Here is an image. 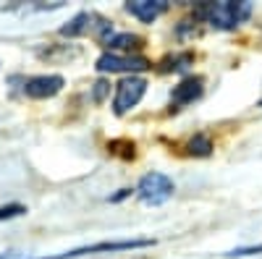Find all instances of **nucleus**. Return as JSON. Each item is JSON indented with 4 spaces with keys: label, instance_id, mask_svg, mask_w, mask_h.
I'll use <instances>...</instances> for the list:
<instances>
[{
    "label": "nucleus",
    "instance_id": "nucleus-1",
    "mask_svg": "<svg viewBox=\"0 0 262 259\" xmlns=\"http://www.w3.org/2000/svg\"><path fill=\"white\" fill-rule=\"evenodd\" d=\"M254 6L249 0H205V3H196L194 6V18L196 21H205L212 29L217 32H231L238 29L244 21L252 16Z\"/></svg>",
    "mask_w": 262,
    "mask_h": 259
},
{
    "label": "nucleus",
    "instance_id": "nucleus-2",
    "mask_svg": "<svg viewBox=\"0 0 262 259\" xmlns=\"http://www.w3.org/2000/svg\"><path fill=\"white\" fill-rule=\"evenodd\" d=\"M134 191H137L139 202H144L149 207H158V204H165L173 194H176V183H173V178L165 176V173L152 170V173H147V176L139 178Z\"/></svg>",
    "mask_w": 262,
    "mask_h": 259
},
{
    "label": "nucleus",
    "instance_id": "nucleus-3",
    "mask_svg": "<svg viewBox=\"0 0 262 259\" xmlns=\"http://www.w3.org/2000/svg\"><path fill=\"white\" fill-rule=\"evenodd\" d=\"M152 68V60L144 55H121V53H102L95 60V71L100 74H126L137 76L139 71Z\"/></svg>",
    "mask_w": 262,
    "mask_h": 259
},
{
    "label": "nucleus",
    "instance_id": "nucleus-4",
    "mask_svg": "<svg viewBox=\"0 0 262 259\" xmlns=\"http://www.w3.org/2000/svg\"><path fill=\"white\" fill-rule=\"evenodd\" d=\"M147 92V79L144 76H123L116 84V95H113V113L126 115L131 107H137Z\"/></svg>",
    "mask_w": 262,
    "mask_h": 259
},
{
    "label": "nucleus",
    "instance_id": "nucleus-5",
    "mask_svg": "<svg viewBox=\"0 0 262 259\" xmlns=\"http://www.w3.org/2000/svg\"><path fill=\"white\" fill-rule=\"evenodd\" d=\"M155 246L152 239H126V241H100V244H90V246H79L71 251H63L55 256H39V259H79V256H90V254H100V251H128V249H147Z\"/></svg>",
    "mask_w": 262,
    "mask_h": 259
},
{
    "label": "nucleus",
    "instance_id": "nucleus-6",
    "mask_svg": "<svg viewBox=\"0 0 262 259\" xmlns=\"http://www.w3.org/2000/svg\"><path fill=\"white\" fill-rule=\"evenodd\" d=\"M66 86V79L60 74H39L21 81V92L29 100H50Z\"/></svg>",
    "mask_w": 262,
    "mask_h": 259
},
{
    "label": "nucleus",
    "instance_id": "nucleus-7",
    "mask_svg": "<svg viewBox=\"0 0 262 259\" xmlns=\"http://www.w3.org/2000/svg\"><path fill=\"white\" fill-rule=\"evenodd\" d=\"M205 95V79L202 76H184L170 92V113L181 110V107L191 105L194 100H200Z\"/></svg>",
    "mask_w": 262,
    "mask_h": 259
},
{
    "label": "nucleus",
    "instance_id": "nucleus-8",
    "mask_svg": "<svg viewBox=\"0 0 262 259\" xmlns=\"http://www.w3.org/2000/svg\"><path fill=\"white\" fill-rule=\"evenodd\" d=\"M165 11H168L165 0H128L126 3V13L139 18L142 24H152V21L160 18Z\"/></svg>",
    "mask_w": 262,
    "mask_h": 259
},
{
    "label": "nucleus",
    "instance_id": "nucleus-9",
    "mask_svg": "<svg viewBox=\"0 0 262 259\" xmlns=\"http://www.w3.org/2000/svg\"><path fill=\"white\" fill-rule=\"evenodd\" d=\"M102 45L107 48V53H121V55H137V50L144 48V39L134 32H116L111 34Z\"/></svg>",
    "mask_w": 262,
    "mask_h": 259
},
{
    "label": "nucleus",
    "instance_id": "nucleus-10",
    "mask_svg": "<svg viewBox=\"0 0 262 259\" xmlns=\"http://www.w3.org/2000/svg\"><path fill=\"white\" fill-rule=\"evenodd\" d=\"M194 66V50H179V53H170L158 63V71L160 74H184Z\"/></svg>",
    "mask_w": 262,
    "mask_h": 259
},
{
    "label": "nucleus",
    "instance_id": "nucleus-11",
    "mask_svg": "<svg viewBox=\"0 0 262 259\" xmlns=\"http://www.w3.org/2000/svg\"><path fill=\"white\" fill-rule=\"evenodd\" d=\"M90 27H92V13L90 11H81V13H76L69 24H63L60 29H58V34L60 37H81V34H90Z\"/></svg>",
    "mask_w": 262,
    "mask_h": 259
},
{
    "label": "nucleus",
    "instance_id": "nucleus-12",
    "mask_svg": "<svg viewBox=\"0 0 262 259\" xmlns=\"http://www.w3.org/2000/svg\"><path fill=\"white\" fill-rule=\"evenodd\" d=\"M212 139L210 134H194L189 142H186V155L189 157H210L212 155Z\"/></svg>",
    "mask_w": 262,
    "mask_h": 259
},
{
    "label": "nucleus",
    "instance_id": "nucleus-13",
    "mask_svg": "<svg viewBox=\"0 0 262 259\" xmlns=\"http://www.w3.org/2000/svg\"><path fill=\"white\" fill-rule=\"evenodd\" d=\"M107 95H111V81H107V79H97V81L92 84V102L100 105Z\"/></svg>",
    "mask_w": 262,
    "mask_h": 259
},
{
    "label": "nucleus",
    "instance_id": "nucleus-14",
    "mask_svg": "<svg viewBox=\"0 0 262 259\" xmlns=\"http://www.w3.org/2000/svg\"><path fill=\"white\" fill-rule=\"evenodd\" d=\"M21 215H27L24 204H6V207H0V220H13V218H21Z\"/></svg>",
    "mask_w": 262,
    "mask_h": 259
},
{
    "label": "nucleus",
    "instance_id": "nucleus-15",
    "mask_svg": "<svg viewBox=\"0 0 262 259\" xmlns=\"http://www.w3.org/2000/svg\"><path fill=\"white\" fill-rule=\"evenodd\" d=\"M252 254H262V246H244V249H231L223 256L228 259H242V256H252Z\"/></svg>",
    "mask_w": 262,
    "mask_h": 259
},
{
    "label": "nucleus",
    "instance_id": "nucleus-16",
    "mask_svg": "<svg viewBox=\"0 0 262 259\" xmlns=\"http://www.w3.org/2000/svg\"><path fill=\"white\" fill-rule=\"evenodd\" d=\"M128 194H131V189H121V191L116 194V197H107V202H121V199H126V197H128Z\"/></svg>",
    "mask_w": 262,
    "mask_h": 259
},
{
    "label": "nucleus",
    "instance_id": "nucleus-17",
    "mask_svg": "<svg viewBox=\"0 0 262 259\" xmlns=\"http://www.w3.org/2000/svg\"><path fill=\"white\" fill-rule=\"evenodd\" d=\"M257 107H262V100H259V102H257Z\"/></svg>",
    "mask_w": 262,
    "mask_h": 259
}]
</instances>
